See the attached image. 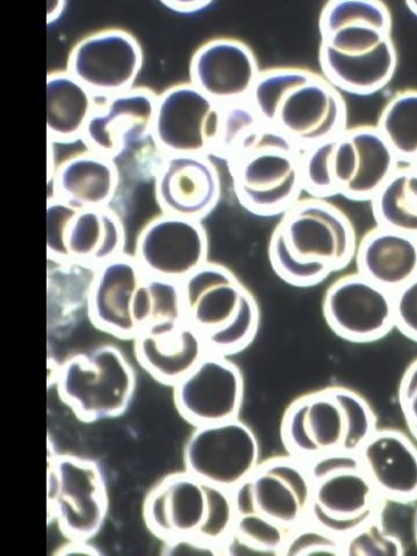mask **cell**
<instances>
[{
  "label": "cell",
  "instance_id": "1",
  "mask_svg": "<svg viewBox=\"0 0 417 556\" xmlns=\"http://www.w3.org/2000/svg\"><path fill=\"white\" fill-rule=\"evenodd\" d=\"M323 77L339 91L371 96L387 87L397 67L392 14L377 0H332L319 17Z\"/></svg>",
  "mask_w": 417,
  "mask_h": 556
},
{
  "label": "cell",
  "instance_id": "2",
  "mask_svg": "<svg viewBox=\"0 0 417 556\" xmlns=\"http://www.w3.org/2000/svg\"><path fill=\"white\" fill-rule=\"evenodd\" d=\"M358 247L350 217L328 200L302 198L281 216L269 239L275 274L295 288H312L342 271Z\"/></svg>",
  "mask_w": 417,
  "mask_h": 556
},
{
  "label": "cell",
  "instance_id": "3",
  "mask_svg": "<svg viewBox=\"0 0 417 556\" xmlns=\"http://www.w3.org/2000/svg\"><path fill=\"white\" fill-rule=\"evenodd\" d=\"M303 151L268 125L243 141L225 162L240 205L260 217L282 216L304 193Z\"/></svg>",
  "mask_w": 417,
  "mask_h": 556
},
{
  "label": "cell",
  "instance_id": "4",
  "mask_svg": "<svg viewBox=\"0 0 417 556\" xmlns=\"http://www.w3.org/2000/svg\"><path fill=\"white\" fill-rule=\"evenodd\" d=\"M186 320L208 353L230 357L245 351L260 328L253 293L228 267L207 261L181 282Z\"/></svg>",
  "mask_w": 417,
  "mask_h": 556
},
{
  "label": "cell",
  "instance_id": "5",
  "mask_svg": "<svg viewBox=\"0 0 417 556\" xmlns=\"http://www.w3.org/2000/svg\"><path fill=\"white\" fill-rule=\"evenodd\" d=\"M143 515L149 531L164 543L193 536L220 545L233 526L236 508L232 492L185 471L155 483Z\"/></svg>",
  "mask_w": 417,
  "mask_h": 556
},
{
  "label": "cell",
  "instance_id": "6",
  "mask_svg": "<svg viewBox=\"0 0 417 556\" xmlns=\"http://www.w3.org/2000/svg\"><path fill=\"white\" fill-rule=\"evenodd\" d=\"M312 481L308 520L342 539L382 517L388 501L358 454L336 451L304 462Z\"/></svg>",
  "mask_w": 417,
  "mask_h": 556
},
{
  "label": "cell",
  "instance_id": "7",
  "mask_svg": "<svg viewBox=\"0 0 417 556\" xmlns=\"http://www.w3.org/2000/svg\"><path fill=\"white\" fill-rule=\"evenodd\" d=\"M62 402L83 422L124 415L136 391V374L127 356L113 344L74 354L55 370Z\"/></svg>",
  "mask_w": 417,
  "mask_h": 556
},
{
  "label": "cell",
  "instance_id": "8",
  "mask_svg": "<svg viewBox=\"0 0 417 556\" xmlns=\"http://www.w3.org/2000/svg\"><path fill=\"white\" fill-rule=\"evenodd\" d=\"M48 466V515L68 541L90 542L106 520L110 498L98 463L51 454Z\"/></svg>",
  "mask_w": 417,
  "mask_h": 556
},
{
  "label": "cell",
  "instance_id": "9",
  "mask_svg": "<svg viewBox=\"0 0 417 556\" xmlns=\"http://www.w3.org/2000/svg\"><path fill=\"white\" fill-rule=\"evenodd\" d=\"M126 240L124 222L112 206L81 208L48 198V258L99 267L125 254Z\"/></svg>",
  "mask_w": 417,
  "mask_h": 556
},
{
  "label": "cell",
  "instance_id": "10",
  "mask_svg": "<svg viewBox=\"0 0 417 556\" xmlns=\"http://www.w3.org/2000/svg\"><path fill=\"white\" fill-rule=\"evenodd\" d=\"M232 496L236 514H256L291 533L308 520L312 481L303 460L274 457L260 463Z\"/></svg>",
  "mask_w": 417,
  "mask_h": 556
},
{
  "label": "cell",
  "instance_id": "11",
  "mask_svg": "<svg viewBox=\"0 0 417 556\" xmlns=\"http://www.w3.org/2000/svg\"><path fill=\"white\" fill-rule=\"evenodd\" d=\"M184 463L189 475L232 492L258 466V440L239 417L195 427L186 442Z\"/></svg>",
  "mask_w": 417,
  "mask_h": 556
},
{
  "label": "cell",
  "instance_id": "12",
  "mask_svg": "<svg viewBox=\"0 0 417 556\" xmlns=\"http://www.w3.org/2000/svg\"><path fill=\"white\" fill-rule=\"evenodd\" d=\"M222 121V104L190 81L168 87L156 101L152 136L167 155L215 153Z\"/></svg>",
  "mask_w": 417,
  "mask_h": 556
},
{
  "label": "cell",
  "instance_id": "13",
  "mask_svg": "<svg viewBox=\"0 0 417 556\" xmlns=\"http://www.w3.org/2000/svg\"><path fill=\"white\" fill-rule=\"evenodd\" d=\"M144 52L130 31L110 27L85 35L70 51L66 70L98 98L134 89Z\"/></svg>",
  "mask_w": 417,
  "mask_h": 556
},
{
  "label": "cell",
  "instance_id": "14",
  "mask_svg": "<svg viewBox=\"0 0 417 556\" xmlns=\"http://www.w3.org/2000/svg\"><path fill=\"white\" fill-rule=\"evenodd\" d=\"M324 318L338 337L353 343H370L395 328L393 292L358 271L345 274L328 287Z\"/></svg>",
  "mask_w": 417,
  "mask_h": 556
},
{
  "label": "cell",
  "instance_id": "15",
  "mask_svg": "<svg viewBox=\"0 0 417 556\" xmlns=\"http://www.w3.org/2000/svg\"><path fill=\"white\" fill-rule=\"evenodd\" d=\"M245 382L230 357L207 353L197 367L173 387L174 405L194 427L239 417Z\"/></svg>",
  "mask_w": 417,
  "mask_h": 556
},
{
  "label": "cell",
  "instance_id": "16",
  "mask_svg": "<svg viewBox=\"0 0 417 556\" xmlns=\"http://www.w3.org/2000/svg\"><path fill=\"white\" fill-rule=\"evenodd\" d=\"M134 256L148 275L182 282L207 263V233L200 220L162 213L138 233Z\"/></svg>",
  "mask_w": 417,
  "mask_h": 556
},
{
  "label": "cell",
  "instance_id": "17",
  "mask_svg": "<svg viewBox=\"0 0 417 556\" xmlns=\"http://www.w3.org/2000/svg\"><path fill=\"white\" fill-rule=\"evenodd\" d=\"M156 101L159 94L142 86L99 98L81 142L87 150L106 155L117 163L132 150L152 141Z\"/></svg>",
  "mask_w": 417,
  "mask_h": 556
},
{
  "label": "cell",
  "instance_id": "18",
  "mask_svg": "<svg viewBox=\"0 0 417 556\" xmlns=\"http://www.w3.org/2000/svg\"><path fill=\"white\" fill-rule=\"evenodd\" d=\"M400 165L376 126L346 128L336 139L332 172L339 197L371 201Z\"/></svg>",
  "mask_w": 417,
  "mask_h": 556
},
{
  "label": "cell",
  "instance_id": "19",
  "mask_svg": "<svg viewBox=\"0 0 417 556\" xmlns=\"http://www.w3.org/2000/svg\"><path fill=\"white\" fill-rule=\"evenodd\" d=\"M346 104L320 75L293 87L278 106L273 127L303 149L337 138L346 129Z\"/></svg>",
  "mask_w": 417,
  "mask_h": 556
},
{
  "label": "cell",
  "instance_id": "20",
  "mask_svg": "<svg viewBox=\"0 0 417 556\" xmlns=\"http://www.w3.org/2000/svg\"><path fill=\"white\" fill-rule=\"evenodd\" d=\"M345 415L336 387L295 397L285 412L281 439L289 456L303 462L342 451Z\"/></svg>",
  "mask_w": 417,
  "mask_h": 556
},
{
  "label": "cell",
  "instance_id": "21",
  "mask_svg": "<svg viewBox=\"0 0 417 556\" xmlns=\"http://www.w3.org/2000/svg\"><path fill=\"white\" fill-rule=\"evenodd\" d=\"M153 181L155 200L164 214L202 222L222 198L219 170L206 155H167Z\"/></svg>",
  "mask_w": 417,
  "mask_h": 556
},
{
  "label": "cell",
  "instance_id": "22",
  "mask_svg": "<svg viewBox=\"0 0 417 556\" xmlns=\"http://www.w3.org/2000/svg\"><path fill=\"white\" fill-rule=\"evenodd\" d=\"M260 74L252 48L229 37L201 45L189 64V81L219 104L248 101Z\"/></svg>",
  "mask_w": 417,
  "mask_h": 556
},
{
  "label": "cell",
  "instance_id": "23",
  "mask_svg": "<svg viewBox=\"0 0 417 556\" xmlns=\"http://www.w3.org/2000/svg\"><path fill=\"white\" fill-rule=\"evenodd\" d=\"M147 276L136 257L128 253L99 266L86 308L92 325L114 338L134 341L138 336L135 301Z\"/></svg>",
  "mask_w": 417,
  "mask_h": 556
},
{
  "label": "cell",
  "instance_id": "24",
  "mask_svg": "<svg viewBox=\"0 0 417 556\" xmlns=\"http://www.w3.org/2000/svg\"><path fill=\"white\" fill-rule=\"evenodd\" d=\"M134 343L139 365L154 380L172 388L208 353L202 336L187 320L148 328Z\"/></svg>",
  "mask_w": 417,
  "mask_h": 556
},
{
  "label": "cell",
  "instance_id": "25",
  "mask_svg": "<svg viewBox=\"0 0 417 556\" xmlns=\"http://www.w3.org/2000/svg\"><path fill=\"white\" fill-rule=\"evenodd\" d=\"M378 493L387 501H417V446L406 433L377 429L357 452Z\"/></svg>",
  "mask_w": 417,
  "mask_h": 556
},
{
  "label": "cell",
  "instance_id": "26",
  "mask_svg": "<svg viewBox=\"0 0 417 556\" xmlns=\"http://www.w3.org/2000/svg\"><path fill=\"white\" fill-rule=\"evenodd\" d=\"M48 184L49 198L81 208L110 207L121 186V168L109 156L86 149L58 164Z\"/></svg>",
  "mask_w": 417,
  "mask_h": 556
},
{
  "label": "cell",
  "instance_id": "27",
  "mask_svg": "<svg viewBox=\"0 0 417 556\" xmlns=\"http://www.w3.org/2000/svg\"><path fill=\"white\" fill-rule=\"evenodd\" d=\"M356 271L392 292L417 275V238L382 228H375L358 241Z\"/></svg>",
  "mask_w": 417,
  "mask_h": 556
},
{
  "label": "cell",
  "instance_id": "28",
  "mask_svg": "<svg viewBox=\"0 0 417 556\" xmlns=\"http://www.w3.org/2000/svg\"><path fill=\"white\" fill-rule=\"evenodd\" d=\"M99 98L64 70L47 76V132L54 144L75 143L83 138Z\"/></svg>",
  "mask_w": 417,
  "mask_h": 556
},
{
  "label": "cell",
  "instance_id": "29",
  "mask_svg": "<svg viewBox=\"0 0 417 556\" xmlns=\"http://www.w3.org/2000/svg\"><path fill=\"white\" fill-rule=\"evenodd\" d=\"M376 225L417 238V169L402 164L370 201Z\"/></svg>",
  "mask_w": 417,
  "mask_h": 556
},
{
  "label": "cell",
  "instance_id": "30",
  "mask_svg": "<svg viewBox=\"0 0 417 556\" xmlns=\"http://www.w3.org/2000/svg\"><path fill=\"white\" fill-rule=\"evenodd\" d=\"M134 319L138 334L154 326L186 320L181 282L148 275L137 292Z\"/></svg>",
  "mask_w": 417,
  "mask_h": 556
},
{
  "label": "cell",
  "instance_id": "31",
  "mask_svg": "<svg viewBox=\"0 0 417 556\" xmlns=\"http://www.w3.org/2000/svg\"><path fill=\"white\" fill-rule=\"evenodd\" d=\"M289 535V532L256 514H236L231 530L220 543L222 555L283 556Z\"/></svg>",
  "mask_w": 417,
  "mask_h": 556
},
{
  "label": "cell",
  "instance_id": "32",
  "mask_svg": "<svg viewBox=\"0 0 417 556\" xmlns=\"http://www.w3.org/2000/svg\"><path fill=\"white\" fill-rule=\"evenodd\" d=\"M376 127L402 164L417 160V90L396 92L382 109Z\"/></svg>",
  "mask_w": 417,
  "mask_h": 556
},
{
  "label": "cell",
  "instance_id": "33",
  "mask_svg": "<svg viewBox=\"0 0 417 556\" xmlns=\"http://www.w3.org/2000/svg\"><path fill=\"white\" fill-rule=\"evenodd\" d=\"M315 73L303 67H273L261 72L249 102L266 125H274L278 106L293 87L308 80Z\"/></svg>",
  "mask_w": 417,
  "mask_h": 556
},
{
  "label": "cell",
  "instance_id": "34",
  "mask_svg": "<svg viewBox=\"0 0 417 556\" xmlns=\"http://www.w3.org/2000/svg\"><path fill=\"white\" fill-rule=\"evenodd\" d=\"M264 125L249 100L222 104L219 138L213 159L228 161L242 142Z\"/></svg>",
  "mask_w": 417,
  "mask_h": 556
},
{
  "label": "cell",
  "instance_id": "35",
  "mask_svg": "<svg viewBox=\"0 0 417 556\" xmlns=\"http://www.w3.org/2000/svg\"><path fill=\"white\" fill-rule=\"evenodd\" d=\"M336 391L343 407L346 424L342 451L357 454L378 429L376 414L367 399L355 390L336 387Z\"/></svg>",
  "mask_w": 417,
  "mask_h": 556
},
{
  "label": "cell",
  "instance_id": "36",
  "mask_svg": "<svg viewBox=\"0 0 417 556\" xmlns=\"http://www.w3.org/2000/svg\"><path fill=\"white\" fill-rule=\"evenodd\" d=\"M336 139L303 151V186L307 197L324 200L339 197L332 172Z\"/></svg>",
  "mask_w": 417,
  "mask_h": 556
},
{
  "label": "cell",
  "instance_id": "37",
  "mask_svg": "<svg viewBox=\"0 0 417 556\" xmlns=\"http://www.w3.org/2000/svg\"><path fill=\"white\" fill-rule=\"evenodd\" d=\"M404 545L382 526V517L344 538V556H403Z\"/></svg>",
  "mask_w": 417,
  "mask_h": 556
},
{
  "label": "cell",
  "instance_id": "38",
  "mask_svg": "<svg viewBox=\"0 0 417 556\" xmlns=\"http://www.w3.org/2000/svg\"><path fill=\"white\" fill-rule=\"evenodd\" d=\"M316 554L344 556V539L307 520L306 523L290 533L283 549V556Z\"/></svg>",
  "mask_w": 417,
  "mask_h": 556
},
{
  "label": "cell",
  "instance_id": "39",
  "mask_svg": "<svg viewBox=\"0 0 417 556\" xmlns=\"http://www.w3.org/2000/svg\"><path fill=\"white\" fill-rule=\"evenodd\" d=\"M395 328L417 342V275L393 292Z\"/></svg>",
  "mask_w": 417,
  "mask_h": 556
},
{
  "label": "cell",
  "instance_id": "40",
  "mask_svg": "<svg viewBox=\"0 0 417 556\" xmlns=\"http://www.w3.org/2000/svg\"><path fill=\"white\" fill-rule=\"evenodd\" d=\"M397 402L407 428L417 442V358L408 365L400 380Z\"/></svg>",
  "mask_w": 417,
  "mask_h": 556
},
{
  "label": "cell",
  "instance_id": "41",
  "mask_svg": "<svg viewBox=\"0 0 417 556\" xmlns=\"http://www.w3.org/2000/svg\"><path fill=\"white\" fill-rule=\"evenodd\" d=\"M164 555H222L220 545L204 539L184 536L164 543Z\"/></svg>",
  "mask_w": 417,
  "mask_h": 556
},
{
  "label": "cell",
  "instance_id": "42",
  "mask_svg": "<svg viewBox=\"0 0 417 556\" xmlns=\"http://www.w3.org/2000/svg\"><path fill=\"white\" fill-rule=\"evenodd\" d=\"M166 9L174 13L179 14H198L202 13L208 8L213 7L214 3L211 0H190V2H181V0H172V2H162Z\"/></svg>",
  "mask_w": 417,
  "mask_h": 556
},
{
  "label": "cell",
  "instance_id": "43",
  "mask_svg": "<svg viewBox=\"0 0 417 556\" xmlns=\"http://www.w3.org/2000/svg\"><path fill=\"white\" fill-rule=\"evenodd\" d=\"M56 555H73V554H81V555H101V552L97 549L93 545H90L89 542L81 541H68L67 544L60 547L59 551L55 552Z\"/></svg>",
  "mask_w": 417,
  "mask_h": 556
},
{
  "label": "cell",
  "instance_id": "44",
  "mask_svg": "<svg viewBox=\"0 0 417 556\" xmlns=\"http://www.w3.org/2000/svg\"><path fill=\"white\" fill-rule=\"evenodd\" d=\"M66 9V2H52L49 4L47 13V24L56 23Z\"/></svg>",
  "mask_w": 417,
  "mask_h": 556
},
{
  "label": "cell",
  "instance_id": "45",
  "mask_svg": "<svg viewBox=\"0 0 417 556\" xmlns=\"http://www.w3.org/2000/svg\"><path fill=\"white\" fill-rule=\"evenodd\" d=\"M406 7L408 9V11L417 17V0H408V2H406Z\"/></svg>",
  "mask_w": 417,
  "mask_h": 556
},
{
  "label": "cell",
  "instance_id": "46",
  "mask_svg": "<svg viewBox=\"0 0 417 556\" xmlns=\"http://www.w3.org/2000/svg\"><path fill=\"white\" fill-rule=\"evenodd\" d=\"M414 531H415V541H416V545H417V509H416L415 519H414Z\"/></svg>",
  "mask_w": 417,
  "mask_h": 556
},
{
  "label": "cell",
  "instance_id": "47",
  "mask_svg": "<svg viewBox=\"0 0 417 556\" xmlns=\"http://www.w3.org/2000/svg\"><path fill=\"white\" fill-rule=\"evenodd\" d=\"M412 165L417 169V160Z\"/></svg>",
  "mask_w": 417,
  "mask_h": 556
}]
</instances>
